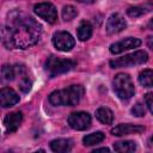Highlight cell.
I'll list each match as a JSON object with an SVG mask.
<instances>
[{"instance_id":"obj_1","label":"cell","mask_w":153,"mask_h":153,"mask_svg":"<svg viewBox=\"0 0 153 153\" xmlns=\"http://www.w3.org/2000/svg\"><path fill=\"white\" fill-rule=\"evenodd\" d=\"M42 29L38 22L20 10L7 14V22L0 25V42L7 49H26L35 45L41 38Z\"/></svg>"},{"instance_id":"obj_2","label":"cell","mask_w":153,"mask_h":153,"mask_svg":"<svg viewBox=\"0 0 153 153\" xmlns=\"http://www.w3.org/2000/svg\"><path fill=\"white\" fill-rule=\"evenodd\" d=\"M84 93H85V90L81 85H71L67 88L56 90L51 92L49 96V102L56 106L59 105L74 106L80 102Z\"/></svg>"},{"instance_id":"obj_3","label":"cell","mask_w":153,"mask_h":153,"mask_svg":"<svg viewBox=\"0 0 153 153\" xmlns=\"http://www.w3.org/2000/svg\"><path fill=\"white\" fill-rule=\"evenodd\" d=\"M112 86H114L115 93L121 99H129L135 93V88H134L131 78L124 73H118L115 75Z\"/></svg>"},{"instance_id":"obj_4","label":"cell","mask_w":153,"mask_h":153,"mask_svg":"<svg viewBox=\"0 0 153 153\" xmlns=\"http://www.w3.org/2000/svg\"><path fill=\"white\" fill-rule=\"evenodd\" d=\"M44 67L50 76H55V75L66 73L71 71L73 67H75V61L69 60V59H61L55 55H50L47 59Z\"/></svg>"},{"instance_id":"obj_5","label":"cell","mask_w":153,"mask_h":153,"mask_svg":"<svg viewBox=\"0 0 153 153\" xmlns=\"http://www.w3.org/2000/svg\"><path fill=\"white\" fill-rule=\"evenodd\" d=\"M148 61V55L143 50H137L131 54L124 55L123 57H118L110 61L111 68H121V67H130L136 65H142Z\"/></svg>"},{"instance_id":"obj_6","label":"cell","mask_w":153,"mask_h":153,"mask_svg":"<svg viewBox=\"0 0 153 153\" xmlns=\"http://www.w3.org/2000/svg\"><path fill=\"white\" fill-rule=\"evenodd\" d=\"M53 44L60 51H69L75 44L73 36L67 31H56L53 35Z\"/></svg>"},{"instance_id":"obj_7","label":"cell","mask_w":153,"mask_h":153,"mask_svg":"<svg viewBox=\"0 0 153 153\" xmlns=\"http://www.w3.org/2000/svg\"><path fill=\"white\" fill-rule=\"evenodd\" d=\"M68 124L75 130H86L91 126V116L85 111L72 112L68 116Z\"/></svg>"},{"instance_id":"obj_8","label":"cell","mask_w":153,"mask_h":153,"mask_svg":"<svg viewBox=\"0 0 153 153\" xmlns=\"http://www.w3.org/2000/svg\"><path fill=\"white\" fill-rule=\"evenodd\" d=\"M35 13L42 18L43 20L53 24L57 20V11L55 8V6L50 2H39L37 5H35L33 7Z\"/></svg>"},{"instance_id":"obj_9","label":"cell","mask_w":153,"mask_h":153,"mask_svg":"<svg viewBox=\"0 0 153 153\" xmlns=\"http://www.w3.org/2000/svg\"><path fill=\"white\" fill-rule=\"evenodd\" d=\"M141 45V39L135 38V37H128L124 39H121L116 43H112L110 45V51L112 54H121L126 50L133 49V48H137Z\"/></svg>"},{"instance_id":"obj_10","label":"cell","mask_w":153,"mask_h":153,"mask_svg":"<svg viewBox=\"0 0 153 153\" xmlns=\"http://www.w3.org/2000/svg\"><path fill=\"white\" fill-rule=\"evenodd\" d=\"M127 27V22L120 13H112L106 20V32L109 35L118 33Z\"/></svg>"},{"instance_id":"obj_11","label":"cell","mask_w":153,"mask_h":153,"mask_svg":"<svg viewBox=\"0 0 153 153\" xmlns=\"http://www.w3.org/2000/svg\"><path fill=\"white\" fill-rule=\"evenodd\" d=\"M19 102V96L11 87H4L0 90V106L10 108Z\"/></svg>"},{"instance_id":"obj_12","label":"cell","mask_w":153,"mask_h":153,"mask_svg":"<svg viewBox=\"0 0 153 153\" xmlns=\"http://www.w3.org/2000/svg\"><path fill=\"white\" fill-rule=\"evenodd\" d=\"M145 130V127L137 126V124H130V123H122L116 126L111 129V134L115 136H123L129 134H140Z\"/></svg>"},{"instance_id":"obj_13","label":"cell","mask_w":153,"mask_h":153,"mask_svg":"<svg viewBox=\"0 0 153 153\" xmlns=\"http://www.w3.org/2000/svg\"><path fill=\"white\" fill-rule=\"evenodd\" d=\"M23 121V114L20 111H12L6 115L4 120V126L7 133H14Z\"/></svg>"},{"instance_id":"obj_14","label":"cell","mask_w":153,"mask_h":153,"mask_svg":"<svg viewBox=\"0 0 153 153\" xmlns=\"http://www.w3.org/2000/svg\"><path fill=\"white\" fill-rule=\"evenodd\" d=\"M72 140L69 139H55L50 142V148L57 153H66L72 149Z\"/></svg>"},{"instance_id":"obj_15","label":"cell","mask_w":153,"mask_h":153,"mask_svg":"<svg viewBox=\"0 0 153 153\" xmlns=\"http://www.w3.org/2000/svg\"><path fill=\"white\" fill-rule=\"evenodd\" d=\"M92 25H91V23L90 22H87V20H82V22H80V24H79V26H78V30H76V35H78V38L80 39V41H87V39H90L91 38V36H92Z\"/></svg>"},{"instance_id":"obj_16","label":"cell","mask_w":153,"mask_h":153,"mask_svg":"<svg viewBox=\"0 0 153 153\" xmlns=\"http://www.w3.org/2000/svg\"><path fill=\"white\" fill-rule=\"evenodd\" d=\"M96 117L99 122L104 123V124H111L114 121V112L105 106H102L99 109H97L96 111Z\"/></svg>"},{"instance_id":"obj_17","label":"cell","mask_w":153,"mask_h":153,"mask_svg":"<svg viewBox=\"0 0 153 153\" xmlns=\"http://www.w3.org/2000/svg\"><path fill=\"white\" fill-rule=\"evenodd\" d=\"M104 139H105V134L104 133L94 131V133H91V134L84 136L82 137V142H84L85 146H94V145L100 143Z\"/></svg>"},{"instance_id":"obj_18","label":"cell","mask_w":153,"mask_h":153,"mask_svg":"<svg viewBox=\"0 0 153 153\" xmlns=\"http://www.w3.org/2000/svg\"><path fill=\"white\" fill-rule=\"evenodd\" d=\"M114 149L120 153H128V152H134L136 149V143L130 140L126 141H118L114 143Z\"/></svg>"},{"instance_id":"obj_19","label":"cell","mask_w":153,"mask_h":153,"mask_svg":"<svg viewBox=\"0 0 153 153\" xmlns=\"http://www.w3.org/2000/svg\"><path fill=\"white\" fill-rule=\"evenodd\" d=\"M153 76V72L152 69H143L140 75H139V81L143 87H152V78Z\"/></svg>"},{"instance_id":"obj_20","label":"cell","mask_w":153,"mask_h":153,"mask_svg":"<svg viewBox=\"0 0 153 153\" xmlns=\"http://www.w3.org/2000/svg\"><path fill=\"white\" fill-rule=\"evenodd\" d=\"M76 16H78V11H76V8L74 6L67 5V6H65L62 8V18H63V20L69 22V20L74 19Z\"/></svg>"},{"instance_id":"obj_21","label":"cell","mask_w":153,"mask_h":153,"mask_svg":"<svg viewBox=\"0 0 153 153\" xmlns=\"http://www.w3.org/2000/svg\"><path fill=\"white\" fill-rule=\"evenodd\" d=\"M1 76L5 81H11L14 79L16 76V71H14V66H10V65H5L1 68Z\"/></svg>"},{"instance_id":"obj_22","label":"cell","mask_w":153,"mask_h":153,"mask_svg":"<svg viewBox=\"0 0 153 153\" xmlns=\"http://www.w3.org/2000/svg\"><path fill=\"white\" fill-rule=\"evenodd\" d=\"M31 87H32V81L27 76V74L22 75L20 80H19V88H20V91L24 92V93H27L31 90Z\"/></svg>"},{"instance_id":"obj_23","label":"cell","mask_w":153,"mask_h":153,"mask_svg":"<svg viewBox=\"0 0 153 153\" xmlns=\"http://www.w3.org/2000/svg\"><path fill=\"white\" fill-rule=\"evenodd\" d=\"M149 10H147L143 6H134V7H129L127 10V13L129 17H140L142 14H145L146 12H148Z\"/></svg>"},{"instance_id":"obj_24","label":"cell","mask_w":153,"mask_h":153,"mask_svg":"<svg viewBox=\"0 0 153 153\" xmlns=\"http://www.w3.org/2000/svg\"><path fill=\"white\" fill-rule=\"evenodd\" d=\"M131 114L136 117H142L145 116V106L141 103H136L133 108H131Z\"/></svg>"},{"instance_id":"obj_25","label":"cell","mask_w":153,"mask_h":153,"mask_svg":"<svg viewBox=\"0 0 153 153\" xmlns=\"http://www.w3.org/2000/svg\"><path fill=\"white\" fill-rule=\"evenodd\" d=\"M145 102H146V105L148 108V111L152 112L153 110H152V93L151 92H148V93L145 94Z\"/></svg>"},{"instance_id":"obj_26","label":"cell","mask_w":153,"mask_h":153,"mask_svg":"<svg viewBox=\"0 0 153 153\" xmlns=\"http://www.w3.org/2000/svg\"><path fill=\"white\" fill-rule=\"evenodd\" d=\"M93 152H94V153H96V152H109V148H106V147H103V148H96Z\"/></svg>"},{"instance_id":"obj_27","label":"cell","mask_w":153,"mask_h":153,"mask_svg":"<svg viewBox=\"0 0 153 153\" xmlns=\"http://www.w3.org/2000/svg\"><path fill=\"white\" fill-rule=\"evenodd\" d=\"M76 1L82 2V4H92V2H94L96 0H76Z\"/></svg>"}]
</instances>
